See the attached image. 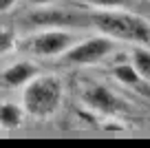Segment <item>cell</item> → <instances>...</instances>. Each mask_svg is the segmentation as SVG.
Wrapping results in <instances>:
<instances>
[{
	"mask_svg": "<svg viewBox=\"0 0 150 148\" xmlns=\"http://www.w3.org/2000/svg\"><path fill=\"white\" fill-rule=\"evenodd\" d=\"M35 75H38V66L33 64V62L22 60V62H16V64H11L9 69L2 73V80H5L7 86L20 88V86H24L29 80H33Z\"/></svg>",
	"mask_w": 150,
	"mask_h": 148,
	"instance_id": "obj_6",
	"label": "cell"
},
{
	"mask_svg": "<svg viewBox=\"0 0 150 148\" xmlns=\"http://www.w3.org/2000/svg\"><path fill=\"white\" fill-rule=\"evenodd\" d=\"M24 111L16 104H0V126L2 128H18L22 126Z\"/></svg>",
	"mask_w": 150,
	"mask_h": 148,
	"instance_id": "obj_7",
	"label": "cell"
},
{
	"mask_svg": "<svg viewBox=\"0 0 150 148\" xmlns=\"http://www.w3.org/2000/svg\"><path fill=\"white\" fill-rule=\"evenodd\" d=\"M27 2H31V5H35V7H49V5H53V2H57V0H27Z\"/></svg>",
	"mask_w": 150,
	"mask_h": 148,
	"instance_id": "obj_13",
	"label": "cell"
},
{
	"mask_svg": "<svg viewBox=\"0 0 150 148\" xmlns=\"http://www.w3.org/2000/svg\"><path fill=\"white\" fill-rule=\"evenodd\" d=\"M130 66L139 73L141 80H146V82L150 80V53H148V49H146V46H139L137 51H132Z\"/></svg>",
	"mask_w": 150,
	"mask_h": 148,
	"instance_id": "obj_9",
	"label": "cell"
},
{
	"mask_svg": "<svg viewBox=\"0 0 150 148\" xmlns=\"http://www.w3.org/2000/svg\"><path fill=\"white\" fill-rule=\"evenodd\" d=\"M88 22L97 31H102V36H108L112 40L135 42L139 46H148L150 42V27L146 18L126 14L122 9H95L88 16Z\"/></svg>",
	"mask_w": 150,
	"mask_h": 148,
	"instance_id": "obj_1",
	"label": "cell"
},
{
	"mask_svg": "<svg viewBox=\"0 0 150 148\" xmlns=\"http://www.w3.org/2000/svg\"><path fill=\"white\" fill-rule=\"evenodd\" d=\"M9 49H13V33L11 31H5V29H0V56L7 53Z\"/></svg>",
	"mask_w": 150,
	"mask_h": 148,
	"instance_id": "obj_11",
	"label": "cell"
},
{
	"mask_svg": "<svg viewBox=\"0 0 150 148\" xmlns=\"http://www.w3.org/2000/svg\"><path fill=\"white\" fill-rule=\"evenodd\" d=\"M115 42L108 36H95V38H84L77 40L69 51L64 53V62L69 64H99L104 62L108 56L115 53Z\"/></svg>",
	"mask_w": 150,
	"mask_h": 148,
	"instance_id": "obj_4",
	"label": "cell"
},
{
	"mask_svg": "<svg viewBox=\"0 0 150 148\" xmlns=\"http://www.w3.org/2000/svg\"><path fill=\"white\" fill-rule=\"evenodd\" d=\"M16 2H18V0H0V14H2V11H9Z\"/></svg>",
	"mask_w": 150,
	"mask_h": 148,
	"instance_id": "obj_12",
	"label": "cell"
},
{
	"mask_svg": "<svg viewBox=\"0 0 150 148\" xmlns=\"http://www.w3.org/2000/svg\"><path fill=\"white\" fill-rule=\"evenodd\" d=\"M112 75H115V80L122 84H126V86H146V80L139 78V73H137L135 69H132L130 64H117L115 69H112ZM146 91V88H144Z\"/></svg>",
	"mask_w": 150,
	"mask_h": 148,
	"instance_id": "obj_8",
	"label": "cell"
},
{
	"mask_svg": "<svg viewBox=\"0 0 150 148\" xmlns=\"http://www.w3.org/2000/svg\"><path fill=\"white\" fill-rule=\"evenodd\" d=\"M75 42H77V38L66 29H47V31L33 33L31 38H27L22 46L31 56L38 58H57L64 56Z\"/></svg>",
	"mask_w": 150,
	"mask_h": 148,
	"instance_id": "obj_3",
	"label": "cell"
},
{
	"mask_svg": "<svg viewBox=\"0 0 150 148\" xmlns=\"http://www.w3.org/2000/svg\"><path fill=\"white\" fill-rule=\"evenodd\" d=\"M82 100H84V104H88L91 108L99 113H108V115L126 113V104L104 84H88L82 91Z\"/></svg>",
	"mask_w": 150,
	"mask_h": 148,
	"instance_id": "obj_5",
	"label": "cell"
},
{
	"mask_svg": "<svg viewBox=\"0 0 150 148\" xmlns=\"http://www.w3.org/2000/svg\"><path fill=\"white\" fill-rule=\"evenodd\" d=\"M62 104V80L57 75H35L24 84L22 111L31 117H51Z\"/></svg>",
	"mask_w": 150,
	"mask_h": 148,
	"instance_id": "obj_2",
	"label": "cell"
},
{
	"mask_svg": "<svg viewBox=\"0 0 150 148\" xmlns=\"http://www.w3.org/2000/svg\"><path fill=\"white\" fill-rule=\"evenodd\" d=\"M84 2L95 9H122L126 5V0H84Z\"/></svg>",
	"mask_w": 150,
	"mask_h": 148,
	"instance_id": "obj_10",
	"label": "cell"
}]
</instances>
